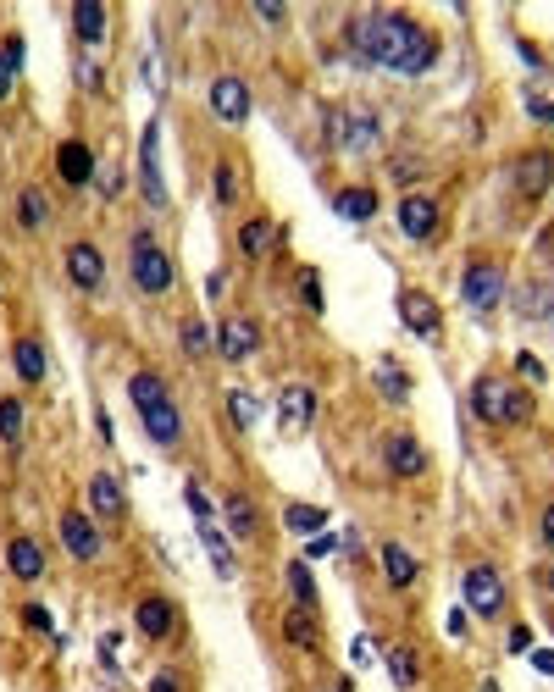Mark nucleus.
Returning <instances> with one entry per match:
<instances>
[{
	"label": "nucleus",
	"mask_w": 554,
	"mask_h": 692,
	"mask_svg": "<svg viewBox=\"0 0 554 692\" xmlns=\"http://www.w3.org/2000/svg\"><path fill=\"white\" fill-rule=\"evenodd\" d=\"M200 543H205V554H211V565H217V576L222 582H233V554H228V537H222V526L205 515L200 521Z\"/></svg>",
	"instance_id": "nucleus-22"
},
{
	"label": "nucleus",
	"mask_w": 554,
	"mask_h": 692,
	"mask_svg": "<svg viewBox=\"0 0 554 692\" xmlns=\"http://www.w3.org/2000/svg\"><path fill=\"white\" fill-rule=\"evenodd\" d=\"M12 360H17V377H23V382H39V377H45V349H39V338H17Z\"/></svg>",
	"instance_id": "nucleus-25"
},
{
	"label": "nucleus",
	"mask_w": 554,
	"mask_h": 692,
	"mask_svg": "<svg viewBox=\"0 0 554 692\" xmlns=\"http://www.w3.org/2000/svg\"><path fill=\"white\" fill-rule=\"evenodd\" d=\"M338 216H350V222H372V216H377V194L372 189H344V194H338Z\"/></svg>",
	"instance_id": "nucleus-26"
},
{
	"label": "nucleus",
	"mask_w": 554,
	"mask_h": 692,
	"mask_svg": "<svg viewBox=\"0 0 554 692\" xmlns=\"http://www.w3.org/2000/svg\"><path fill=\"white\" fill-rule=\"evenodd\" d=\"M399 316H405V327H416L422 338H438V305L427 294H399Z\"/></svg>",
	"instance_id": "nucleus-19"
},
{
	"label": "nucleus",
	"mask_w": 554,
	"mask_h": 692,
	"mask_svg": "<svg viewBox=\"0 0 554 692\" xmlns=\"http://www.w3.org/2000/svg\"><path fill=\"white\" fill-rule=\"evenodd\" d=\"M222 515H228L233 537H255V532H261V515H255V504L244 499V493H228V504H222Z\"/></svg>",
	"instance_id": "nucleus-24"
},
{
	"label": "nucleus",
	"mask_w": 554,
	"mask_h": 692,
	"mask_svg": "<svg viewBox=\"0 0 554 692\" xmlns=\"http://www.w3.org/2000/svg\"><path fill=\"white\" fill-rule=\"evenodd\" d=\"M289 587H294V604H300V609L316 604V582H311V571H305V565H289Z\"/></svg>",
	"instance_id": "nucleus-35"
},
{
	"label": "nucleus",
	"mask_w": 554,
	"mask_h": 692,
	"mask_svg": "<svg viewBox=\"0 0 554 692\" xmlns=\"http://www.w3.org/2000/svg\"><path fill=\"white\" fill-rule=\"evenodd\" d=\"M183 349H189V355H205V349H211V333H205V322H183Z\"/></svg>",
	"instance_id": "nucleus-37"
},
{
	"label": "nucleus",
	"mask_w": 554,
	"mask_h": 692,
	"mask_svg": "<svg viewBox=\"0 0 554 692\" xmlns=\"http://www.w3.org/2000/svg\"><path fill=\"white\" fill-rule=\"evenodd\" d=\"M255 344H261V338H255V327L244 322V316H233V322H222V333H217V349L228 360H250L255 355Z\"/></svg>",
	"instance_id": "nucleus-17"
},
{
	"label": "nucleus",
	"mask_w": 554,
	"mask_h": 692,
	"mask_svg": "<svg viewBox=\"0 0 554 692\" xmlns=\"http://www.w3.org/2000/svg\"><path fill=\"white\" fill-rule=\"evenodd\" d=\"M399 233H405V239H433L438 205L427 200V194H405V200H399Z\"/></svg>",
	"instance_id": "nucleus-10"
},
{
	"label": "nucleus",
	"mask_w": 554,
	"mask_h": 692,
	"mask_svg": "<svg viewBox=\"0 0 554 692\" xmlns=\"http://www.w3.org/2000/svg\"><path fill=\"white\" fill-rule=\"evenodd\" d=\"M327 128H333V144L350 150V156L377 150V122L366 117V111H327Z\"/></svg>",
	"instance_id": "nucleus-7"
},
{
	"label": "nucleus",
	"mask_w": 554,
	"mask_h": 692,
	"mask_svg": "<svg viewBox=\"0 0 554 692\" xmlns=\"http://www.w3.org/2000/svg\"><path fill=\"white\" fill-rule=\"evenodd\" d=\"M61 543H67V554L73 560H95L100 554V532H95V521L89 515H61Z\"/></svg>",
	"instance_id": "nucleus-12"
},
{
	"label": "nucleus",
	"mask_w": 554,
	"mask_h": 692,
	"mask_svg": "<svg viewBox=\"0 0 554 692\" xmlns=\"http://www.w3.org/2000/svg\"><path fill=\"white\" fill-rule=\"evenodd\" d=\"M449 637H466V609H449V621H444Z\"/></svg>",
	"instance_id": "nucleus-46"
},
{
	"label": "nucleus",
	"mask_w": 554,
	"mask_h": 692,
	"mask_svg": "<svg viewBox=\"0 0 554 692\" xmlns=\"http://www.w3.org/2000/svg\"><path fill=\"white\" fill-rule=\"evenodd\" d=\"M350 39L355 50H361L366 61H377V67L388 72H427L438 56V39L427 34L422 23H410V17L399 12H372V17H355L350 23Z\"/></svg>",
	"instance_id": "nucleus-1"
},
{
	"label": "nucleus",
	"mask_w": 554,
	"mask_h": 692,
	"mask_svg": "<svg viewBox=\"0 0 554 692\" xmlns=\"http://www.w3.org/2000/svg\"><path fill=\"white\" fill-rule=\"evenodd\" d=\"M150 692H178V681H172V676H167V670H161V676H156V681H150Z\"/></svg>",
	"instance_id": "nucleus-49"
},
{
	"label": "nucleus",
	"mask_w": 554,
	"mask_h": 692,
	"mask_svg": "<svg viewBox=\"0 0 554 692\" xmlns=\"http://www.w3.org/2000/svg\"><path fill=\"white\" fill-rule=\"evenodd\" d=\"M383 454H388V471H394V477H422V471H427L422 443L405 438V432H394V438L383 443Z\"/></svg>",
	"instance_id": "nucleus-13"
},
{
	"label": "nucleus",
	"mask_w": 554,
	"mask_h": 692,
	"mask_svg": "<svg viewBox=\"0 0 554 692\" xmlns=\"http://www.w3.org/2000/svg\"><path fill=\"white\" fill-rule=\"evenodd\" d=\"M538 537H543V549H554V504L543 510V521H538Z\"/></svg>",
	"instance_id": "nucleus-45"
},
{
	"label": "nucleus",
	"mask_w": 554,
	"mask_h": 692,
	"mask_svg": "<svg viewBox=\"0 0 554 692\" xmlns=\"http://www.w3.org/2000/svg\"><path fill=\"white\" fill-rule=\"evenodd\" d=\"M460 294H466L471 311H499V299H505V272H499L494 261H471L466 277H460Z\"/></svg>",
	"instance_id": "nucleus-5"
},
{
	"label": "nucleus",
	"mask_w": 554,
	"mask_h": 692,
	"mask_svg": "<svg viewBox=\"0 0 554 692\" xmlns=\"http://www.w3.org/2000/svg\"><path fill=\"white\" fill-rule=\"evenodd\" d=\"M172 621H178V615H172L167 598H145V604L133 609V626H139L145 637H167V632H172Z\"/></svg>",
	"instance_id": "nucleus-20"
},
{
	"label": "nucleus",
	"mask_w": 554,
	"mask_h": 692,
	"mask_svg": "<svg viewBox=\"0 0 554 692\" xmlns=\"http://www.w3.org/2000/svg\"><path fill=\"white\" fill-rule=\"evenodd\" d=\"M17 67H23V39H6V45H0V100L12 95Z\"/></svg>",
	"instance_id": "nucleus-32"
},
{
	"label": "nucleus",
	"mask_w": 554,
	"mask_h": 692,
	"mask_svg": "<svg viewBox=\"0 0 554 692\" xmlns=\"http://www.w3.org/2000/svg\"><path fill=\"white\" fill-rule=\"evenodd\" d=\"M95 178V156H89L84 144H61V183H73V189H84V183Z\"/></svg>",
	"instance_id": "nucleus-21"
},
{
	"label": "nucleus",
	"mask_w": 554,
	"mask_h": 692,
	"mask_svg": "<svg viewBox=\"0 0 554 692\" xmlns=\"http://www.w3.org/2000/svg\"><path fill=\"white\" fill-rule=\"evenodd\" d=\"M543 587H549V593H554V571H549V576H543Z\"/></svg>",
	"instance_id": "nucleus-50"
},
{
	"label": "nucleus",
	"mask_w": 554,
	"mask_h": 692,
	"mask_svg": "<svg viewBox=\"0 0 554 692\" xmlns=\"http://www.w3.org/2000/svg\"><path fill=\"white\" fill-rule=\"evenodd\" d=\"M233 194H239V183H233V167H217V200L228 205Z\"/></svg>",
	"instance_id": "nucleus-42"
},
{
	"label": "nucleus",
	"mask_w": 554,
	"mask_h": 692,
	"mask_svg": "<svg viewBox=\"0 0 554 692\" xmlns=\"http://www.w3.org/2000/svg\"><path fill=\"white\" fill-rule=\"evenodd\" d=\"M128 266H133V283L145 288V294H167L172 288V261H167V250H161L150 233H133Z\"/></svg>",
	"instance_id": "nucleus-4"
},
{
	"label": "nucleus",
	"mask_w": 554,
	"mask_h": 692,
	"mask_svg": "<svg viewBox=\"0 0 554 692\" xmlns=\"http://www.w3.org/2000/svg\"><path fill=\"white\" fill-rule=\"evenodd\" d=\"M139 189H145V205L150 211H167V178H161V128L150 122L145 139H139Z\"/></svg>",
	"instance_id": "nucleus-6"
},
{
	"label": "nucleus",
	"mask_w": 554,
	"mask_h": 692,
	"mask_svg": "<svg viewBox=\"0 0 554 692\" xmlns=\"http://www.w3.org/2000/svg\"><path fill=\"white\" fill-rule=\"evenodd\" d=\"M311 416H316V394H311V388H305V382L283 388V399H277V421H283V432L300 438V432L311 427Z\"/></svg>",
	"instance_id": "nucleus-9"
},
{
	"label": "nucleus",
	"mask_w": 554,
	"mask_h": 692,
	"mask_svg": "<svg viewBox=\"0 0 554 692\" xmlns=\"http://www.w3.org/2000/svg\"><path fill=\"white\" fill-rule=\"evenodd\" d=\"M532 665H538V676H554V648H538V654H532Z\"/></svg>",
	"instance_id": "nucleus-48"
},
{
	"label": "nucleus",
	"mask_w": 554,
	"mask_h": 692,
	"mask_svg": "<svg viewBox=\"0 0 554 692\" xmlns=\"http://www.w3.org/2000/svg\"><path fill=\"white\" fill-rule=\"evenodd\" d=\"M6 565H12V576H23V582H39V576H45V549H39L34 537H12V543H6Z\"/></svg>",
	"instance_id": "nucleus-15"
},
{
	"label": "nucleus",
	"mask_w": 554,
	"mask_h": 692,
	"mask_svg": "<svg viewBox=\"0 0 554 692\" xmlns=\"http://www.w3.org/2000/svg\"><path fill=\"white\" fill-rule=\"evenodd\" d=\"M388 676H394L399 687H416V654H410V648H388Z\"/></svg>",
	"instance_id": "nucleus-33"
},
{
	"label": "nucleus",
	"mask_w": 554,
	"mask_h": 692,
	"mask_svg": "<svg viewBox=\"0 0 554 692\" xmlns=\"http://www.w3.org/2000/svg\"><path fill=\"white\" fill-rule=\"evenodd\" d=\"M300 294H305V305H311V311H322V283H316V272L300 277Z\"/></svg>",
	"instance_id": "nucleus-40"
},
{
	"label": "nucleus",
	"mask_w": 554,
	"mask_h": 692,
	"mask_svg": "<svg viewBox=\"0 0 554 692\" xmlns=\"http://www.w3.org/2000/svg\"><path fill=\"white\" fill-rule=\"evenodd\" d=\"M322 554H333V537H327V532H316L311 543H305V560H322Z\"/></svg>",
	"instance_id": "nucleus-44"
},
{
	"label": "nucleus",
	"mask_w": 554,
	"mask_h": 692,
	"mask_svg": "<svg viewBox=\"0 0 554 692\" xmlns=\"http://www.w3.org/2000/svg\"><path fill=\"white\" fill-rule=\"evenodd\" d=\"M128 399H133V410H139V421H145L150 438H156V443H178L183 421H178V405H172L167 382H161L156 371H139V377L128 382Z\"/></svg>",
	"instance_id": "nucleus-2"
},
{
	"label": "nucleus",
	"mask_w": 554,
	"mask_h": 692,
	"mask_svg": "<svg viewBox=\"0 0 554 692\" xmlns=\"http://www.w3.org/2000/svg\"><path fill=\"white\" fill-rule=\"evenodd\" d=\"M145 84H150V95H161V56H156V45L145 50Z\"/></svg>",
	"instance_id": "nucleus-39"
},
{
	"label": "nucleus",
	"mask_w": 554,
	"mask_h": 692,
	"mask_svg": "<svg viewBox=\"0 0 554 692\" xmlns=\"http://www.w3.org/2000/svg\"><path fill=\"white\" fill-rule=\"evenodd\" d=\"M272 239H277V227H272V222H244L239 250H244V255H266V250H272Z\"/></svg>",
	"instance_id": "nucleus-31"
},
{
	"label": "nucleus",
	"mask_w": 554,
	"mask_h": 692,
	"mask_svg": "<svg viewBox=\"0 0 554 692\" xmlns=\"http://www.w3.org/2000/svg\"><path fill=\"white\" fill-rule=\"evenodd\" d=\"M23 227H45V200H39L34 189L23 194Z\"/></svg>",
	"instance_id": "nucleus-38"
},
{
	"label": "nucleus",
	"mask_w": 554,
	"mask_h": 692,
	"mask_svg": "<svg viewBox=\"0 0 554 692\" xmlns=\"http://www.w3.org/2000/svg\"><path fill=\"white\" fill-rule=\"evenodd\" d=\"M17 438H23V405L0 399V443H17Z\"/></svg>",
	"instance_id": "nucleus-34"
},
{
	"label": "nucleus",
	"mask_w": 554,
	"mask_h": 692,
	"mask_svg": "<svg viewBox=\"0 0 554 692\" xmlns=\"http://www.w3.org/2000/svg\"><path fill=\"white\" fill-rule=\"evenodd\" d=\"M549 178H554L549 150H532V156H521V167H516V189L527 194V200H538V194L549 189Z\"/></svg>",
	"instance_id": "nucleus-16"
},
{
	"label": "nucleus",
	"mask_w": 554,
	"mask_h": 692,
	"mask_svg": "<svg viewBox=\"0 0 554 692\" xmlns=\"http://www.w3.org/2000/svg\"><path fill=\"white\" fill-rule=\"evenodd\" d=\"M466 604L477 609V615H499V609H505V582H499V571H488V565L466 571Z\"/></svg>",
	"instance_id": "nucleus-8"
},
{
	"label": "nucleus",
	"mask_w": 554,
	"mask_h": 692,
	"mask_svg": "<svg viewBox=\"0 0 554 692\" xmlns=\"http://www.w3.org/2000/svg\"><path fill=\"white\" fill-rule=\"evenodd\" d=\"M471 410H477L482 421H532V394H521V388H505L499 377H477V388H471Z\"/></svg>",
	"instance_id": "nucleus-3"
},
{
	"label": "nucleus",
	"mask_w": 554,
	"mask_h": 692,
	"mask_svg": "<svg viewBox=\"0 0 554 692\" xmlns=\"http://www.w3.org/2000/svg\"><path fill=\"white\" fill-rule=\"evenodd\" d=\"M23 621L34 626V632H45V637H50V626H56V621H50V609H39V604H28V609H23Z\"/></svg>",
	"instance_id": "nucleus-41"
},
{
	"label": "nucleus",
	"mask_w": 554,
	"mask_h": 692,
	"mask_svg": "<svg viewBox=\"0 0 554 692\" xmlns=\"http://www.w3.org/2000/svg\"><path fill=\"white\" fill-rule=\"evenodd\" d=\"M67 277H73L78 288H100V283H106V261H100L95 244H73V250H67Z\"/></svg>",
	"instance_id": "nucleus-14"
},
{
	"label": "nucleus",
	"mask_w": 554,
	"mask_h": 692,
	"mask_svg": "<svg viewBox=\"0 0 554 692\" xmlns=\"http://www.w3.org/2000/svg\"><path fill=\"white\" fill-rule=\"evenodd\" d=\"M228 416L239 421V427H255V399L244 394V388H233V394H228Z\"/></svg>",
	"instance_id": "nucleus-36"
},
{
	"label": "nucleus",
	"mask_w": 554,
	"mask_h": 692,
	"mask_svg": "<svg viewBox=\"0 0 554 692\" xmlns=\"http://www.w3.org/2000/svg\"><path fill=\"white\" fill-rule=\"evenodd\" d=\"M377 388H383L388 405H405L410 399V382H405V371H399L394 360H377Z\"/></svg>",
	"instance_id": "nucleus-27"
},
{
	"label": "nucleus",
	"mask_w": 554,
	"mask_h": 692,
	"mask_svg": "<svg viewBox=\"0 0 554 692\" xmlns=\"http://www.w3.org/2000/svg\"><path fill=\"white\" fill-rule=\"evenodd\" d=\"M89 510H95L100 521H117V515L128 510V504H122V488L111 477H95V482H89Z\"/></svg>",
	"instance_id": "nucleus-23"
},
{
	"label": "nucleus",
	"mask_w": 554,
	"mask_h": 692,
	"mask_svg": "<svg viewBox=\"0 0 554 692\" xmlns=\"http://www.w3.org/2000/svg\"><path fill=\"white\" fill-rule=\"evenodd\" d=\"M211 111H217L222 122L250 117V89H244V78H217V84H211Z\"/></svg>",
	"instance_id": "nucleus-11"
},
{
	"label": "nucleus",
	"mask_w": 554,
	"mask_h": 692,
	"mask_svg": "<svg viewBox=\"0 0 554 692\" xmlns=\"http://www.w3.org/2000/svg\"><path fill=\"white\" fill-rule=\"evenodd\" d=\"M73 28H78V45L95 50L100 39H106V6H100V0H78V6H73Z\"/></svg>",
	"instance_id": "nucleus-18"
},
{
	"label": "nucleus",
	"mask_w": 554,
	"mask_h": 692,
	"mask_svg": "<svg viewBox=\"0 0 554 692\" xmlns=\"http://www.w3.org/2000/svg\"><path fill=\"white\" fill-rule=\"evenodd\" d=\"M283 526H289V532L316 537V532L327 526V515H322V510H311V504H289V510H283Z\"/></svg>",
	"instance_id": "nucleus-30"
},
{
	"label": "nucleus",
	"mask_w": 554,
	"mask_h": 692,
	"mask_svg": "<svg viewBox=\"0 0 554 692\" xmlns=\"http://www.w3.org/2000/svg\"><path fill=\"white\" fill-rule=\"evenodd\" d=\"M516 366H521V377H527V382H538V377H543V366H538V355H521V360H516Z\"/></svg>",
	"instance_id": "nucleus-47"
},
{
	"label": "nucleus",
	"mask_w": 554,
	"mask_h": 692,
	"mask_svg": "<svg viewBox=\"0 0 554 692\" xmlns=\"http://www.w3.org/2000/svg\"><path fill=\"white\" fill-rule=\"evenodd\" d=\"M255 12H261V23H283V0H255Z\"/></svg>",
	"instance_id": "nucleus-43"
},
{
	"label": "nucleus",
	"mask_w": 554,
	"mask_h": 692,
	"mask_svg": "<svg viewBox=\"0 0 554 692\" xmlns=\"http://www.w3.org/2000/svg\"><path fill=\"white\" fill-rule=\"evenodd\" d=\"M283 632H289L294 648H316V643H322V632H316V621H311V609H294L289 621H283Z\"/></svg>",
	"instance_id": "nucleus-29"
},
{
	"label": "nucleus",
	"mask_w": 554,
	"mask_h": 692,
	"mask_svg": "<svg viewBox=\"0 0 554 692\" xmlns=\"http://www.w3.org/2000/svg\"><path fill=\"white\" fill-rule=\"evenodd\" d=\"M383 571H388V582H394V587H410V582H416V560H410L399 543H388V549H383Z\"/></svg>",
	"instance_id": "nucleus-28"
}]
</instances>
